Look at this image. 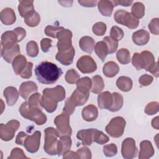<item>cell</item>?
Listing matches in <instances>:
<instances>
[{
  "mask_svg": "<svg viewBox=\"0 0 159 159\" xmlns=\"http://www.w3.org/2000/svg\"><path fill=\"white\" fill-rule=\"evenodd\" d=\"M70 116L65 112L57 116L54 119V124L59 133L60 137L69 135L72 134V129L70 125Z\"/></svg>",
  "mask_w": 159,
  "mask_h": 159,
  "instance_id": "7",
  "label": "cell"
},
{
  "mask_svg": "<svg viewBox=\"0 0 159 159\" xmlns=\"http://www.w3.org/2000/svg\"><path fill=\"white\" fill-rule=\"evenodd\" d=\"M112 94L113 98L112 104L108 110L111 112H117L122 107L124 103L123 96L120 93L117 92H114Z\"/></svg>",
  "mask_w": 159,
  "mask_h": 159,
  "instance_id": "33",
  "label": "cell"
},
{
  "mask_svg": "<svg viewBox=\"0 0 159 159\" xmlns=\"http://www.w3.org/2000/svg\"><path fill=\"white\" fill-rule=\"evenodd\" d=\"M132 65L137 70L144 69V63L140 53H134L132 58Z\"/></svg>",
  "mask_w": 159,
  "mask_h": 159,
  "instance_id": "46",
  "label": "cell"
},
{
  "mask_svg": "<svg viewBox=\"0 0 159 159\" xmlns=\"http://www.w3.org/2000/svg\"><path fill=\"white\" fill-rule=\"evenodd\" d=\"M114 6L112 1L102 0L98 2V7L99 12L104 16L110 17L112 13Z\"/></svg>",
  "mask_w": 159,
  "mask_h": 159,
  "instance_id": "26",
  "label": "cell"
},
{
  "mask_svg": "<svg viewBox=\"0 0 159 159\" xmlns=\"http://www.w3.org/2000/svg\"><path fill=\"white\" fill-rule=\"evenodd\" d=\"M3 94L6 99L7 104L9 106H14L19 96V93L17 89L13 86H8L4 90Z\"/></svg>",
  "mask_w": 159,
  "mask_h": 159,
  "instance_id": "21",
  "label": "cell"
},
{
  "mask_svg": "<svg viewBox=\"0 0 159 159\" xmlns=\"http://www.w3.org/2000/svg\"><path fill=\"white\" fill-rule=\"evenodd\" d=\"M41 98L42 96L39 93H35L30 95L27 101L28 106L30 107L41 108Z\"/></svg>",
  "mask_w": 159,
  "mask_h": 159,
  "instance_id": "40",
  "label": "cell"
},
{
  "mask_svg": "<svg viewBox=\"0 0 159 159\" xmlns=\"http://www.w3.org/2000/svg\"><path fill=\"white\" fill-rule=\"evenodd\" d=\"M18 42V38L16 33L13 30L6 31L1 35L2 47L12 46Z\"/></svg>",
  "mask_w": 159,
  "mask_h": 159,
  "instance_id": "24",
  "label": "cell"
},
{
  "mask_svg": "<svg viewBox=\"0 0 159 159\" xmlns=\"http://www.w3.org/2000/svg\"><path fill=\"white\" fill-rule=\"evenodd\" d=\"M14 31L16 33L17 35V38H18V42H21L24 38L25 37L26 35V31L25 30L20 27H16L14 29Z\"/></svg>",
  "mask_w": 159,
  "mask_h": 159,
  "instance_id": "58",
  "label": "cell"
},
{
  "mask_svg": "<svg viewBox=\"0 0 159 159\" xmlns=\"http://www.w3.org/2000/svg\"><path fill=\"white\" fill-rule=\"evenodd\" d=\"M80 79L79 74L74 69L68 70L65 75V80L69 84H75Z\"/></svg>",
  "mask_w": 159,
  "mask_h": 159,
  "instance_id": "42",
  "label": "cell"
},
{
  "mask_svg": "<svg viewBox=\"0 0 159 159\" xmlns=\"http://www.w3.org/2000/svg\"><path fill=\"white\" fill-rule=\"evenodd\" d=\"M140 152L139 154V159H147L152 157L155 153L153 145L149 140H143L140 143Z\"/></svg>",
  "mask_w": 159,
  "mask_h": 159,
  "instance_id": "17",
  "label": "cell"
},
{
  "mask_svg": "<svg viewBox=\"0 0 159 159\" xmlns=\"http://www.w3.org/2000/svg\"><path fill=\"white\" fill-rule=\"evenodd\" d=\"M20 122L15 119L11 120L6 124H0V137L3 141L11 140L15 135V132L19 129Z\"/></svg>",
  "mask_w": 159,
  "mask_h": 159,
  "instance_id": "8",
  "label": "cell"
},
{
  "mask_svg": "<svg viewBox=\"0 0 159 159\" xmlns=\"http://www.w3.org/2000/svg\"><path fill=\"white\" fill-rule=\"evenodd\" d=\"M81 115L84 120L87 122H92L97 119L98 116V111L94 105L91 104L83 109Z\"/></svg>",
  "mask_w": 159,
  "mask_h": 159,
  "instance_id": "22",
  "label": "cell"
},
{
  "mask_svg": "<svg viewBox=\"0 0 159 159\" xmlns=\"http://www.w3.org/2000/svg\"><path fill=\"white\" fill-rule=\"evenodd\" d=\"M131 14L137 19L142 18L145 15V6L140 2H135L131 8Z\"/></svg>",
  "mask_w": 159,
  "mask_h": 159,
  "instance_id": "38",
  "label": "cell"
},
{
  "mask_svg": "<svg viewBox=\"0 0 159 159\" xmlns=\"http://www.w3.org/2000/svg\"><path fill=\"white\" fill-rule=\"evenodd\" d=\"M94 50L96 54L101 60V61H104L107 55L109 54L107 44L103 40L98 42L94 45Z\"/></svg>",
  "mask_w": 159,
  "mask_h": 159,
  "instance_id": "32",
  "label": "cell"
},
{
  "mask_svg": "<svg viewBox=\"0 0 159 159\" xmlns=\"http://www.w3.org/2000/svg\"><path fill=\"white\" fill-rule=\"evenodd\" d=\"M109 141V138L106 134H104L102 131L98 130L96 129H94L93 133V142L102 145L106 143Z\"/></svg>",
  "mask_w": 159,
  "mask_h": 159,
  "instance_id": "39",
  "label": "cell"
},
{
  "mask_svg": "<svg viewBox=\"0 0 159 159\" xmlns=\"http://www.w3.org/2000/svg\"><path fill=\"white\" fill-rule=\"evenodd\" d=\"M20 115L25 119L34 121L36 124L41 125L47 122V116L39 107H30L27 102H24L19 107Z\"/></svg>",
  "mask_w": 159,
  "mask_h": 159,
  "instance_id": "3",
  "label": "cell"
},
{
  "mask_svg": "<svg viewBox=\"0 0 159 159\" xmlns=\"http://www.w3.org/2000/svg\"><path fill=\"white\" fill-rule=\"evenodd\" d=\"M119 71V66L118 65L113 61H110L106 63L102 68V72L104 75L108 78H112L115 76Z\"/></svg>",
  "mask_w": 159,
  "mask_h": 159,
  "instance_id": "29",
  "label": "cell"
},
{
  "mask_svg": "<svg viewBox=\"0 0 159 159\" xmlns=\"http://www.w3.org/2000/svg\"><path fill=\"white\" fill-rule=\"evenodd\" d=\"M18 11L20 16L22 17H25L28 14L34 11L33 1H19Z\"/></svg>",
  "mask_w": 159,
  "mask_h": 159,
  "instance_id": "30",
  "label": "cell"
},
{
  "mask_svg": "<svg viewBox=\"0 0 159 159\" xmlns=\"http://www.w3.org/2000/svg\"><path fill=\"white\" fill-rule=\"evenodd\" d=\"M78 2L83 7H95L97 5L98 1H78Z\"/></svg>",
  "mask_w": 159,
  "mask_h": 159,
  "instance_id": "60",
  "label": "cell"
},
{
  "mask_svg": "<svg viewBox=\"0 0 159 159\" xmlns=\"http://www.w3.org/2000/svg\"><path fill=\"white\" fill-rule=\"evenodd\" d=\"M26 51L28 56L36 57L39 54V47L36 42L31 40L26 45Z\"/></svg>",
  "mask_w": 159,
  "mask_h": 159,
  "instance_id": "41",
  "label": "cell"
},
{
  "mask_svg": "<svg viewBox=\"0 0 159 159\" xmlns=\"http://www.w3.org/2000/svg\"><path fill=\"white\" fill-rule=\"evenodd\" d=\"M52 40L48 38H43L40 41V47L42 50L46 53L50 50V48L52 47Z\"/></svg>",
  "mask_w": 159,
  "mask_h": 159,
  "instance_id": "57",
  "label": "cell"
},
{
  "mask_svg": "<svg viewBox=\"0 0 159 159\" xmlns=\"http://www.w3.org/2000/svg\"><path fill=\"white\" fill-rule=\"evenodd\" d=\"M103 41L107 44L109 53L112 54L116 52L118 47V42L112 39L110 36H106L104 37Z\"/></svg>",
  "mask_w": 159,
  "mask_h": 159,
  "instance_id": "44",
  "label": "cell"
},
{
  "mask_svg": "<svg viewBox=\"0 0 159 159\" xmlns=\"http://www.w3.org/2000/svg\"><path fill=\"white\" fill-rule=\"evenodd\" d=\"M112 94L109 91H104L99 93L98 96V107L101 109H109L112 104Z\"/></svg>",
  "mask_w": 159,
  "mask_h": 159,
  "instance_id": "20",
  "label": "cell"
},
{
  "mask_svg": "<svg viewBox=\"0 0 159 159\" xmlns=\"http://www.w3.org/2000/svg\"><path fill=\"white\" fill-rule=\"evenodd\" d=\"M153 80V76H152L151 75H147V74H145L142 75L139 79V83L143 86H147L150 85Z\"/></svg>",
  "mask_w": 159,
  "mask_h": 159,
  "instance_id": "56",
  "label": "cell"
},
{
  "mask_svg": "<svg viewBox=\"0 0 159 159\" xmlns=\"http://www.w3.org/2000/svg\"><path fill=\"white\" fill-rule=\"evenodd\" d=\"M144 111L148 115L155 114L158 111V102L157 101L149 102L145 106Z\"/></svg>",
  "mask_w": 159,
  "mask_h": 159,
  "instance_id": "49",
  "label": "cell"
},
{
  "mask_svg": "<svg viewBox=\"0 0 159 159\" xmlns=\"http://www.w3.org/2000/svg\"><path fill=\"white\" fill-rule=\"evenodd\" d=\"M63 158H80L78 153L71 150H68L63 154Z\"/></svg>",
  "mask_w": 159,
  "mask_h": 159,
  "instance_id": "61",
  "label": "cell"
},
{
  "mask_svg": "<svg viewBox=\"0 0 159 159\" xmlns=\"http://www.w3.org/2000/svg\"><path fill=\"white\" fill-rule=\"evenodd\" d=\"M20 53V47L17 43L12 46L2 47L1 51V57L7 63H11Z\"/></svg>",
  "mask_w": 159,
  "mask_h": 159,
  "instance_id": "14",
  "label": "cell"
},
{
  "mask_svg": "<svg viewBox=\"0 0 159 159\" xmlns=\"http://www.w3.org/2000/svg\"><path fill=\"white\" fill-rule=\"evenodd\" d=\"M7 158L16 159V158H28L25 155L23 150L21 148L16 147L12 150L11 152V155Z\"/></svg>",
  "mask_w": 159,
  "mask_h": 159,
  "instance_id": "51",
  "label": "cell"
},
{
  "mask_svg": "<svg viewBox=\"0 0 159 159\" xmlns=\"http://www.w3.org/2000/svg\"><path fill=\"white\" fill-rule=\"evenodd\" d=\"M35 74L39 83L51 84L58 80L63 74V71L56 64L45 61L35 67Z\"/></svg>",
  "mask_w": 159,
  "mask_h": 159,
  "instance_id": "1",
  "label": "cell"
},
{
  "mask_svg": "<svg viewBox=\"0 0 159 159\" xmlns=\"http://www.w3.org/2000/svg\"><path fill=\"white\" fill-rule=\"evenodd\" d=\"M137 148L135 141L131 137L126 138L122 143L121 153L122 157L125 159H132L137 156Z\"/></svg>",
  "mask_w": 159,
  "mask_h": 159,
  "instance_id": "11",
  "label": "cell"
},
{
  "mask_svg": "<svg viewBox=\"0 0 159 159\" xmlns=\"http://www.w3.org/2000/svg\"><path fill=\"white\" fill-rule=\"evenodd\" d=\"M92 86V80L89 77H83L80 79L76 83V87L82 88L86 89H91Z\"/></svg>",
  "mask_w": 159,
  "mask_h": 159,
  "instance_id": "50",
  "label": "cell"
},
{
  "mask_svg": "<svg viewBox=\"0 0 159 159\" xmlns=\"http://www.w3.org/2000/svg\"><path fill=\"white\" fill-rule=\"evenodd\" d=\"M27 64V59L24 55L19 54L16 57L12 62V66L15 74L19 75L25 68Z\"/></svg>",
  "mask_w": 159,
  "mask_h": 159,
  "instance_id": "27",
  "label": "cell"
},
{
  "mask_svg": "<svg viewBox=\"0 0 159 159\" xmlns=\"http://www.w3.org/2000/svg\"><path fill=\"white\" fill-rule=\"evenodd\" d=\"M78 69L83 73H91L97 70V65L94 59L89 55L81 57L76 62Z\"/></svg>",
  "mask_w": 159,
  "mask_h": 159,
  "instance_id": "10",
  "label": "cell"
},
{
  "mask_svg": "<svg viewBox=\"0 0 159 159\" xmlns=\"http://www.w3.org/2000/svg\"><path fill=\"white\" fill-rule=\"evenodd\" d=\"M148 71L153 75L156 78L158 77V65L157 61L154 63V65L150 68Z\"/></svg>",
  "mask_w": 159,
  "mask_h": 159,
  "instance_id": "63",
  "label": "cell"
},
{
  "mask_svg": "<svg viewBox=\"0 0 159 159\" xmlns=\"http://www.w3.org/2000/svg\"><path fill=\"white\" fill-rule=\"evenodd\" d=\"M114 7L117 5H120L122 6H130L133 3L132 1H112Z\"/></svg>",
  "mask_w": 159,
  "mask_h": 159,
  "instance_id": "62",
  "label": "cell"
},
{
  "mask_svg": "<svg viewBox=\"0 0 159 159\" xmlns=\"http://www.w3.org/2000/svg\"><path fill=\"white\" fill-rule=\"evenodd\" d=\"M64 28L63 27H58V26H52V25H47L45 30L44 32L46 34V35L52 37V38H57L58 33L63 30Z\"/></svg>",
  "mask_w": 159,
  "mask_h": 159,
  "instance_id": "48",
  "label": "cell"
},
{
  "mask_svg": "<svg viewBox=\"0 0 159 159\" xmlns=\"http://www.w3.org/2000/svg\"><path fill=\"white\" fill-rule=\"evenodd\" d=\"M41 98V106L49 113L54 112L58 102L65 98V90L62 86L57 85L52 88H45L43 90Z\"/></svg>",
  "mask_w": 159,
  "mask_h": 159,
  "instance_id": "2",
  "label": "cell"
},
{
  "mask_svg": "<svg viewBox=\"0 0 159 159\" xmlns=\"http://www.w3.org/2000/svg\"><path fill=\"white\" fill-rule=\"evenodd\" d=\"M45 142L43 145L44 151L50 155L57 154L58 138L60 137L57 130L53 127H47L44 130Z\"/></svg>",
  "mask_w": 159,
  "mask_h": 159,
  "instance_id": "4",
  "label": "cell"
},
{
  "mask_svg": "<svg viewBox=\"0 0 159 159\" xmlns=\"http://www.w3.org/2000/svg\"><path fill=\"white\" fill-rule=\"evenodd\" d=\"M132 80L128 76H120L116 81L117 87L124 92L129 91L132 88Z\"/></svg>",
  "mask_w": 159,
  "mask_h": 159,
  "instance_id": "31",
  "label": "cell"
},
{
  "mask_svg": "<svg viewBox=\"0 0 159 159\" xmlns=\"http://www.w3.org/2000/svg\"><path fill=\"white\" fill-rule=\"evenodd\" d=\"M40 137L41 132L39 130L35 131L31 135H28L23 145L27 152L34 153L38 151L40 143Z\"/></svg>",
  "mask_w": 159,
  "mask_h": 159,
  "instance_id": "12",
  "label": "cell"
},
{
  "mask_svg": "<svg viewBox=\"0 0 159 159\" xmlns=\"http://www.w3.org/2000/svg\"><path fill=\"white\" fill-rule=\"evenodd\" d=\"M71 146V139L70 136L65 135L60 137L57 145V154L60 156L70 150Z\"/></svg>",
  "mask_w": 159,
  "mask_h": 159,
  "instance_id": "25",
  "label": "cell"
},
{
  "mask_svg": "<svg viewBox=\"0 0 159 159\" xmlns=\"http://www.w3.org/2000/svg\"><path fill=\"white\" fill-rule=\"evenodd\" d=\"M38 87L37 84L32 81L23 82L19 86V94L24 99H27L33 93L37 92Z\"/></svg>",
  "mask_w": 159,
  "mask_h": 159,
  "instance_id": "16",
  "label": "cell"
},
{
  "mask_svg": "<svg viewBox=\"0 0 159 159\" xmlns=\"http://www.w3.org/2000/svg\"><path fill=\"white\" fill-rule=\"evenodd\" d=\"M0 19L2 23L6 25L13 24L16 20V16L14 10L10 7L3 9L0 12Z\"/></svg>",
  "mask_w": 159,
  "mask_h": 159,
  "instance_id": "19",
  "label": "cell"
},
{
  "mask_svg": "<svg viewBox=\"0 0 159 159\" xmlns=\"http://www.w3.org/2000/svg\"><path fill=\"white\" fill-rule=\"evenodd\" d=\"M75 107H76L72 103V102L70 101V98H68L65 101L63 112L69 116H71L74 112V111L75 110Z\"/></svg>",
  "mask_w": 159,
  "mask_h": 159,
  "instance_id": "55",
  "label": "cell"
},
{
  "mask_svg": "<svg viewBox=\"0 0 159 159\" xmlns=\"http://www.w3.org/2000/svg\"><path fill=\"white\" fill-rule=\"evenodd\" d=\"M149 40V32L144 29H140L137 30L132 34V41L137 45H145L148 42Z\"/></svg>",
  "mask_w": 159,
  "mask_h": 159,
  "instance_id": "18",
  "label": "cell"
},
{
  "mask_svg": "<svg viewBox=\"0 0 159 159\" xmlns=\"http://www.w3.org/2000/svg\"><path fill=\"white\" fill-rule=\"evenodd\" d=\"M75 55V50L73 47L68 50L58 52L55 56L56 60L61 65L68 66L73 63Z\"/></svg>",
  "mask_w": 159,
  "mask_h": 159,
  "instance_id": "15",
  "label": "cell"
},
{
  "mask_svg": "<svg viewBox=\"0 0 159 159\" xmlns=\"http://www.w3.org/2000/svg\"><path fill=\"white\" fill-rule=\"evenodd\" d=\"M140 55L142 57V59L144 63V69L146 71H148L150 68L155 63V57L152 52L147 50L142 51L140 53Z\"/></svg>",
  "mask_w": 159,
  "mask_h": 159,
  "instance_id": "36",
  "label": "cell"
},
{
  "mask_svg": "<svg viewBox=\"0 0 159 159\" xmlns=\"http://www.w3.org/2000/svg\"><path fill=\"white\" fill-rule=\"evenodd\" d=\"M159 19L154 18L152 19L148 24V29L152 34L158 35L159 34Z\"/></svg>",
  "mask_w": 159,
  "mask_h": 159,
  "instance_id": "52",
  "label": "cell"
},
{
  "mask_svg": "<svg viewBox=\"0 0 159 159\" xmlns=\"http://www.w3.org/2000/svg\"><path fill=\"white\" fill-rule=\"evenodd\" d=\"M40 22V17L38 12H35V11L31 12L30 13L28 14L24 17V22L25 24L30 27H36L39 25Z\"/></svg>",
  "mask_w": 159,
  "mask_h": 159,
  "instance_id": "34",
  "label": "cell"
},
{
  "mask_svg": "<svg viewBox=\"0 0 159 159\" xmlns=\"http://www.w3.org/2000/svg\"><path fill=\"white\" fill-rule=\"evenodd\" d=\"M152 127L156 129V130H158L159 129V122H158V116L155 117V118H153L152 120Z\"/></svg>",
  "mask_w": 159,
  "mask_h": 159,
  "instance_id": "64",
  "label": "cell"
},
{
  "mask_svg": "<svg viewBox=\"0 0 159 159\" xmlns=\"http://www.w3.org/2000/svg\"><path fill=\"white\" fill-rule=\"evenodd\" d=\"M94 129H87L79 130L76 137L81 141L83 145H91L93 142V133Z\"/></svg>",
  "mask_w": 159,
  "mask_h": 159,
  "instance_id": "23",
  "label": "cell"
},
{
  "mask_svg": "<svg viewBox=\"0 0 159 159\" xmlns=\"http://www.w3.org/2000/svg\"><path fill=\"white\" fill-rule=\"evenodd\" d=\"M91 92L94 94L100 93L104 88V83L102 78L99 75H95L92 78Z\"/></svg>",
  "mask_w": 159,
  "mask_h": 159,
  "instance_id": "35",
  "label": "cell"
},
{
  "mask_svg": "<svg viewBox=\"0 0 159 159\" xmlns=\"http://www.w3.org/2000/svg\"><path fill=\"white\" fill-rule=\"evenodd\" d=\"M89 96V90L76 87V89L73 92L69 98L75 107H76L84 105L87 102Z\"/></svg>",
  "mask_w": 159,
  "mask_h": 159,
  "instance_id": "13",
  "label": "cell"
},
{
  "mask_svg": "<svg viewBox=\"0 0 159 159\" xmlns=\"http://www.w3.org/2000/svg\"><path fill=\"white\" fill-rule=\"evenodd\" d=\"M116 58L120 63L123 65L128 64L130 61V52L127 48H122L117 51Z\"/></svg>",
  "mask_w": 159,
  "mask_h": 159,
  "instance_id": "37",
  "label": "cell"
},
{
  "mask_svg": "<svg viewBox=\"0 0 159 159\" xmlns=\"http://www.w3.org/2000/svg\"><path fill=\"white\" fill-rule=\"evenodd\" d=\"M27 136H28V135L26 133H25L24 132H19V134L16 136V143L17 144H18V145H23L24 140H25V139H26V137Z\"/></svg>",
  "mask_w": 159,
  "mask_h": 159,
  "instance_id": "59",
  "label": "cell"
},
{
  "mask_svg": "<svg viewBox=\"0 0 159 159\" xmlns=\"http://www.w3.org/2000/svg\"><path fill=\"white\" fill-rule=\"evenodd\" d=\"M126 122L124 117L117 116L112 118L106 126L105 130L107 134L114 138L120 137L124 132Z\"/></svg>",
  "mask_w": 159,
  "mask_h": 159,
  "instance_id": "6",
  "label": "cell"
},
{
  "mask_svg": "<svg viewBox=\"0 0 159 159\" xmlns=\"http://www.w3.org/2000/svg\"><path fill=\"white\" fill-rule=\"evenodd\" d=\"M72 35L71 31L66 29H63L58 33L57 47L58 52L68 50L73 47L71 42Z\"/></svg>",
  "mask_w": 159,
  "mask_h": 159,
  "instance_id": "9",
  "label": "cell"
},
{
  "mask_svg": "<svg viewBox=\"0 0 159 159\" xmlns=\"http://www.w3.org/2000/svg\"><path fill=\"white\" fill-rule=\"evenodd\" d=\"M106 29H107L106 25L105 23L102 22H96L93 25L92 28L93 32L98 36H102L104 35V34L106 32Z\"/></svg>",
  "mask_w": 159,
  "mask_h": 159,
  "instance_id": "45",
  "label": "cell"
},
{
  "mask_svg": "<svg viewBox=\"0 0 159 159\" xmlns=\"http://www.w3.org/2000/svg\"><path fill=\"white\" fill-rule=\"evenodd\" d=\"M115 21L119 24L125 25L130 29H136L139 24V20L130 12L124 9L116 11L114 15Z\"/></svg>",
  "mask_w": 159,
  "mask_h": 159,
  "instance_id": "5",
  "label": "cell"
},
{
  "mask_svg": "<svg viewBox=\"0 0 159 159\" xmlns=\"http://www.w3.org/2000/svg\"><path fill=\"white\" fill-rule=\"evenodd\" d=\"M79 46L82 51L91 54L94 50V40L89 36H84L80 39Z\"/></svg>",
  "mask_w": 159,
  "mask_h": 159,
  "instance_id": "28",
  "label": "cell"
},
{
  "mask_svg": "<svg viewBox=\"0 0 159 159\" xmlns=\"http://www.w3.org/2000/svg\"><path fill=\"white\" fill-rule=\"evenodd\" d=\"M103 153L107 157L115 156L117 153V147L114 143H110L103 147Z\"/></svg>",
  "mask_w": 159,
  "mask_h": 159,
  "instance_id": "47",
  "label": "cell"
},
{
  "mask_svg": "<svg viewBox=\"0 0 159 159\" xmlns=\"http://www.w3.org/2000/svg\"><path fill=\"white\" fill-rule=\"evenodd\" d=\"M124 36V32L122 29L117 26H112L110 31V37L114 40L118 42L122 39Z\"/></svg>",
  "mask_w": 159,
  "mask_h": 159,
  "instance_id": "43",
  "label": "cell"
},
{
  "mask_svg": "<svg viewBox=\"0 0 159 159\" xmlns=\"http://www.w3.org/2000/svg\"><path fill=\"white\" fill-rule=\"evenodd\" d=\"M80 158L82 159H91L92 157L91 152L87 147H83L76 151Z\"/></svg>",
  "mask_w": 159,
  "mask_h": 159,
  "instance_id": "53",
  "label": "cell"
},
{
  "mask_svg": "<svg viewBox=\"0 0 159 159\" xmlns=\"http://www.w3.org/2000/svg\"><path fill=\"white\" fill-rule=\"evenodd\" d=\"M33 67V63L30 61L27 62L25 68L20 73V76L24 79H29L32 76V70Z\"/></svg>",
  "mask_w": 159,
  "mask_h": 159,
  "instance_id": "54",
  "label": "cell"
}]
</instances>
